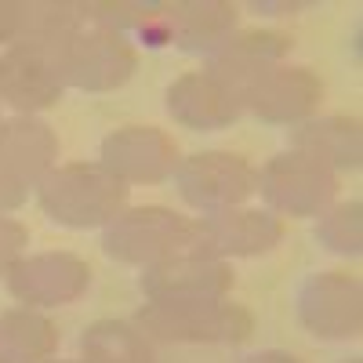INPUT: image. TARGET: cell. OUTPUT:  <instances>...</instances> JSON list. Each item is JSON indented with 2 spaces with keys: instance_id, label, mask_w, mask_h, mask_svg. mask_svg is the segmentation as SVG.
<instances>
[{
  "instance_id": "1",
  "label": "cell",
  "mask_w": 363,
  "mask_h": 363,
  "mask_svg": "<svg viewBox=\"0 0 363 363\" xmlns=\"http://www.w3.org/2000/svg\"><path fill=\"white\" fill-rule=\"evenodd\" d=\"M128 203V186L102 164H66L40 182L44 215L69 229L109 225Z\"/></svg>"
},
{
  "instance_id": "2",
  "label": "cell",
  "mask_w": 363,
  "mask_h": 363,
  "mask_svg": "<svg viewBox=\"0 0 363 363\" xmlns=\"http://www.w3.org/2000/svg\"><path fill=\"white\" fill-rule=\"evenodd\" d=\"M138 327L160 342H244L255 330V316L225 298H160L138 309Z\"/></svg>"
},
{
  "instance_id": "3",
  "label": "cell",
  "mask_w": 363,
  "mask_h": 363,
  "mask_svg": "<svg viewBox=\"0 0 363 363\" xmlns=\"http://www.w3.org/2000/svg\"><path fill=\"white\" fill-rule=\"evenodd\" d=\"M102 247L109 258L128 265H157L174 255H193L196 247V222L182 218L167 207H135L120 211L109 222Z\"/></svg>"
},
{
  "instance_id": "4",
  "label": "cell",
  "mask_w": 363,
  "mask_h": 363,
  "mask_svg": "<svg viewBox=\"0 0 363 363\" xmlns=\"http://www.w3.org/2000/svg\"><path fill=\"white\" fill-rule=\"evenodd\" d=\"M55 66L62 84H73L80 91H113L131 80L138 55L131 40L84 18V26L73 29L66 44L55 51Z\"/></svg>"
},
{
  "instance_id": "5",
  "label": "cell",
  "mask_w": 363,
  "mask_h": 363,
  "mask_svg": "<svg viewBox=\"0 0 363 363\" xmlns=\"http://www.w3.org/2000/svg\"><path fill=\"white\" fill-rule=\"evenodd\" d=\"M258 186L265 193V200L284 211L291 218H313L323 215L327 203L335 200L338 189V174L327 164H320L309 153H280L265 164V171L258 174Z\"/></svg>"
},
{
  "instance_id": "6",
  "label": "cell",
  "mask_w": 363,
  "mask_h": 363,
  "mask_svg": "<svg viewBox=\"0 0 363 363\" xmlns=\"http://www.w3.org/2000/svg\"><path fill=\"white\" fill-rule=\"evenodd\" d=\"M178 193L200 211H229L258 193V171L233 153H196L174 171Z\"/></svg>"
},
{
  "instance_id": "7",
  "label": "cell",
  "mask_w": 363,
  "mask_h": 363,
  "mask_svg": "<svg viewBox=\"0 0 363 363\" xmlns=\"http://www.w3.org/2000/svg\"><path fill=\"white\" fill-rule=\"evenodd\" d=\"M298 316L316 338H356L363 327V287L349 272H316L298 294Z\"/></svg>"
},
{
  "instance_id": "8",
  "label": "cell",
  "mask_w": 363,
  "mask_h": 363,
  "mask_svg": "<svg viewBox=\"0 0 363 363\" xmlns=\"http://www.w3.org/2000/svg\"><path fill=\"white\" fill-rule=\"evenodd\" d=\"M284 240V222L269 211H244V207H229V211H211L196 222V247L193 255L203 258H225V255H265Z\"/></svg>"
},
{
  "instance_id": "9",
  "label": "cell",
  "mask_w": 363,
  "mask_h": 363,
  "mask_svg": "<svg viewBox=\"0 0 363 363\" xmlns=\"http://www.w3.org/2000/svg\"><path fill=\"white\" fill-rule=\"evenodd\" d=\"M102 167L124 186H157L178 171V145L157 128H120L102 142Z\"/></svg>"
},
{
  "instance_id": "10",
  "label": "cell",
  "mask_w": 363,
  "mask_h": 363,
  "mask_svg": "<svg viewBox=\"0 0 363 363\" xmlns=\"http://www.w3.org/2000/svg\"><path fill=\"white\" fill-rule=\"evenodd\" d=\"M91 284V269L77 255L18 258L8 272V287L22 306H69Z\"/></svg>"
},
{
  "instance_id": "11",
  "label": "cell",
  "mask_w": 363,
  "mask_h": 363,
  "mask_svg": "<svg viewBox=\"0 0 363 363\" xmlns=\"http://www.w3.org/2000/svg\"><path fill=\"white\" fill-rule=\"evenodd\" d=\"M291 48L294 40L287 33H277V29H244V33H233L215 55H207L203 73L218 77L244 99V91L255 80H262L269 69H277L291 55Z\"/></svg>"
},
{
  "instance_id": "12",
  "label": "cell",
  "mask_w": 363,
  "mask_h": 363,
  "mask_svg": "<svg viewBox=\"0 0 363 363\" xmlns=\"http://www.w3.org/2000/svg\"><path fill=\"white\" fill-rule=\"evenodd\" d=\"M62 77H58L55 55L33 44H11L0 55V99L15 106L22 116L48 109L62 95Z\"/></svg>"
},
{
  "instance_id": "13",
  "label": "cell",
  "mask_w": 363,
  "mask_h": 363,
  "mask_svg": "<svg viewBox=\"0 0 363 363\" xmlns=\"http://www.w3.org/2000/svg\"><path fill=\"white\" fill-rule=\"evenodd\" d=\"M320 99L323 84L306 66H277L244 91V106H251L255 116L269 120V124H294V120L309 116Z\"/></svg>"
},
{
  "instance_id": "14",
  "label": "cell",
  "mask_w": 363,
  "mask_h": 363,
  "mask_svg": "<svg viewBox=\"0 0 363 363\" xmlns=\"http://www.w3.org/2000/svg\"><path fill=\"white\" fill-rule=\"evenodd\" d=\"M233 287V269L218 258L174 255L157 265H145L142 291L149 301L160 298H225Z\"/></svg>"
},
{
  "instance_id": "15",
  "label": "cell",
  "mask_w": 363,
  "mask_h": 363,
  "mask_svg": "<svg viewBox=\"0 0 363 363\" xmlns=\"http://www.w3.org/2000/svg\"><path fill=\"white\" fill-rule=\"evenodd\" d=\"M167 109L178 124L196 131H222L244 109V99L211 73H186L167 87Z\"/></svg>"
},
{
  "instance_id": "16",
  "label": "cell",
  "mask_w": 363,
  "mask_h": 363,
  "mask_svg": "<svg viewBox=\"0 0 363 363\" xmlns=\"http://www.w3.org/2000/svg\"><path fill=\"white\" fill-rule=\"evenodd\" d=\"M171 44L189 55H215L236 33V8L225 0H182L167 4Z\"/></svg>"
},
{
  "instance_id": "17",
  "label": "cell",
  "mask_w": 363,
  "mask_h": 363,
  "mask_svg": "<svg viewBox=\"0 0 363 363\" xmlns=\"http://www.w3.org/2000/svg\"><path fill=\"white\" fill-rule=\"evenodd\" d=\"M58 157V138L51 135L48 124L33 116H15L0 124V160L18 174L26 186L44 182L51 174V164Z\"/></svg>"
},
{
  "instance_id": "18",
  "label": "cell",
  "mask_w": 363,
  "mask_h": 363,
  "mask_svg": "<svg viewBox=\"0 0 363 363\" xmlns=\"http://www.w3.org/2000/svg\"><path fill=\"white\" fill-rule=\"evenodd\" d=\"M298 153H309L320 164L335 167H359L363 157V135H359V120L356 116H320L309 120L294 131V145Z\"/></svg>"
},
{
  "instance_id": "19",
  "label": "cell",
  "mask_w": 363,
  "mask_h": 363,
  "mask_svg": "<svg viewBox=\"0 0 363 363\" xmlns=\"http://www.w3.org/2000/svg\"><path fill=\"white\" fill-rule=\"evenodd\" d=\"M58 345V330L33 309H11L0 316V363H48Z\"/></svg>"
},
{
  "instance_id": "20",
  "label": "cell",
  "mask_w": 363,
  "mask_h": 363,
  "mask_svg": "<svg viewBox=\"0 0 363 363\" xmlns=\"http://www.w3.org/2000/svg\"><path fill=\"white\" fill-rule=\"evenodd\" d=\"M80 349L87 363H157L145 335L124 320H99L84 330Z\"/></svg>"
},
{
  "instance_id": "21",
  "label": "cell",
  "mask_w": 363,
  "mask_h": 363,
  "mask_svg": "<svg viewBox=\"0 0 363 363\" xmlns=\"http://www.w3.org/2000/svg\"><path fill=\"white\" fill-rule=\"evenodd\" d=\"M316 236L335 255H359V247H363V203L349 200V203L335 207L327 218H320Z\"/></svg>"
},
{
  "instance_id": "22",
  "label": "cell",
  "mask_w": 363,
  "mask_h": 363,
  "mask_svg": "<svg viewBox=\"0 0 363 363\" xmlns=\"http://www.w3.org/2000/svg\"><path fill=\"white\" fill-rule=\"evenodd\" d=\"M29 244V233L22 222H11V218H0V277L11 272V265L22 258V247Z\"/></svg>"
},
{
  "instance_id": "23",
  "label": "cell",
  "mask_w": 363,
  "mask_h": 363,
  "mask_svg": "<svg viewBox=\"0 0 363 363\" xmlns=\"http://www.w3.org/2000/svg\"><path fill=\"white\" fill-rule=\"evenodd\" d=\"M26 182L18 178V174H11V167L0 160V215L4 211H11V207H18L22 200H26Z\"/></svg>"
},
{
  "instance_id": "24",
  "label": "cell",
  "mask_w": 363,
  "mask_h": 363,
  "mask_svg": "<svg viewBox=\"0 0 363 363\" xmlns=\"http://www.w3.org/2000/svg\"><path fill=\"white\" fill-rule=\"evenodd\" d=\"M18 18H22V4L0 0V44H15V37H18Z\"/></svg>"
},
{
  "instance_id": "25",
  "label": "cell",
  "mask_w": 363,
  "mask_h": 363,
  "mask_svg": "<svg viewBox=\"0 0 363 363\" xmlns=\"http://www.w3.org/2000/svg\"><path fill=\"white\" fill-rule=\"evenodd\" d=\"M247 363H301V359L291 352H280V349H269V352H255Z\"/></svg>"
},
{
  "instance_id": "26",
  "label": "cell",
  "mask_w": 363,
  "mask_h": 363,
  "mask_svg": "<svg viewBox=\"0 0 363 363\" xmlns=\"http://www.w3.org/2000/svg\"><path fill=\"white\" fill-rule=\"evenodd\" d=\"M258 11H294L298 4H255Z\"/></svg>"
},
{
  "instance_id": "27",
  "label": "cell",
  "mask_w": 363,
  "mask_h": 363,
  "mask_svg": "<svg viewBox=\"0 0 363 363\" xmlns=\"http://www.w3.org/2000/svg\"><path fill=\"white\" fill-rule=\"evenodd\" d=\"M48 363H51V359H48ZM58 363H73V359H58Z\"/></svg>"
},
{
  "instance_id": "28",
  "label": "cell",
  "mask_w": 363,
  "mask_h": 363,
  "mask_svg": "<svg viewBox=\"0 0 363 363\" xmlns=\"http://www.w3.org/2000/svg\"><path fill=\"white\" fill-rule=\"evenodd\" d=\"M349 363H359V359H349Z\"/></svg>"
},
{
  "instance_id": "29",
  "label": "cell",
  "mask_w": 363,
  "mask_h": 363,
  "mask_svg": "<svg viewBox=\"0 0 363 363\" xmlns=\"http://www.w3.org/2000/svg\"><path fill=\"white\" fill-rule=\"evenodd\" d=\"M0 124H4V120H0Z\"/></svg>"
}]
</instances>
